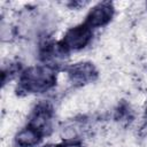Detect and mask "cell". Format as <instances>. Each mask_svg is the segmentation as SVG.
Returning <instances> with one entry per match:
<instances>
[{
    "mask_svg": "<svg viewBox=\"0 0 147 147\" xmlns=\"http://www.w3.org/2000/svg\"><path fill=\"white\" fill-rule=\"evenodd\" d=\"M57 80V69L46 65L37 64L23 69L18 76L16 93L18 95L42 94L51 91Z\"/></svg>",
    "mask_w": 147,
    "mask_h": 147,
    "instance_id": "obj_1",
    "label": "cell"
},
{
    "mask_svg": "<svg viewBox=\"0 0 147 147\" xmlns=\"http://www.w3.org/2000/svg\"><path fill=\"white\" fill-rule=\"evenodd\" d=\"M54 108L48 101H39L31 110L26 125L40 132L44 138L49 136L53 129Z\"/></svg>",
    "mask_w": 147,
    "mask_h": 147,
    "instance_id": "obj_2",
    "label": "cell"
},
{
    "mask_svg": "<svg viewBox=\"0 0 147 147\" xmlns=\"http://www.w3.org/2000/svg\"><path fill=\"white\" fill-rule=\"evenodd\" d=\"M93 29L86 25L84 22L70 28L60 40L62 46L69 52H77L85 48L93 38Z\"/></svg>",
    "mask_w": 147,
    "mask_h": 147,
    "instance_id": "obj_3",
    "label": "cell"
},
{
    "mask_svg": "<svg viewBox=\"0 0 147 147\" xmlns=\"http://www.w3.org/2000/svg\"><path fill=\"white\" fill-rule=\"evenodd\" d=\"M69 82L74 86H84L96 80L99 71L96 67L88 61L76 62L64 67Z\"/></svg>",
    "mask_w": 147,
    "mask_h": 147,
    "instance_id": "obj_4",
    "label": "cell"
},
{
    "mask_svg": "<svg viewBox=\"0 0 147 147\" xmlns=\"http://www.w3.org/2000/svg\"><path fill=\"white\" fill-rule=\"evenodd\" d=\"M115 15V6L110 1H102L94 5L87 13L84 23L95 30L106 26Z\"/></svg>",
    "mask_w": 147,
    "mask_h": 147,
    "instance_id": "obj_5",
    "label": "cell"
},
{
    "mask_svg": "<svg viewBox=\"0 0 147 147\" xmlns=\"http://www.w3.org/2000/svg\"><path fill=\"white\" fill-rule=\"evenodd\" d=\"M69 55L70 53L62 46L60 41H48L42 45L39 51V57L41 63L53 67L57 70Z\"/></svg>",
    "mask_w": 147,
    "mask_h": 147,
    "instance_id": "obj_6",
    "label": "cell"
},
{
    "mask_svg": "<svg viewBox=\"0 0 147 147\" xmlns=\"http://www.w3.org/2000/svg\"><path fill=\"white\" fill-rule=\"evenodd\" d=\"M42 139L44 136L40 132L29 125H25L16 133L14 141L17 147H36L41 142Z\"/></svg>",
    "mask_w": 147,
    "mask_h": 147,
    "instance_id": "obj_7",
    "label": "cell"
},
{
    "mask_svg": "<svg viewBox=\"0 0 147 147\" xmlns=\"http://www.w3.org/2000/svg\"><path fill=\"white\" fill-rule=\"evenodd\" d=\"M56 147H84L83 142L77 139H68L56 145Z\"/></svg>",
    "mask_w": 147,
    "mask_h": 147,
    "instance_id": "obj_8",
    "label": "cell"
},
{
    "mask_svg": "<svg viewBox=\"0 0 147 147\" xmlns=\"http://www.w3.org/2000/svg\"><path fill=\"white\" fill-rule=\"evenodd\" d=\"M44 147H56V145H46Z\"/></svg>",
    "mask_w": 147,
    "mask_h": 147,
    "instance_id": "obj_9",
    "label": "cell"
},
{
    "mask_svg": "<svg viewBox=\"0 0 147 147\" xmlns=\"http://www.w3.org/2000/svg\"><path fill=\"white\" fill-rule=\"evenodd\" d=\"M145 113H146V115H147V107H146V111H145Z\"/></svg>",
    "mask_w": 147,
    "mask_h": 147,
    "instance_id": "obj_10",
    "label": "cell"
}]
</instances>
